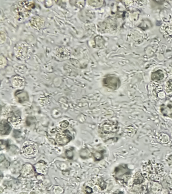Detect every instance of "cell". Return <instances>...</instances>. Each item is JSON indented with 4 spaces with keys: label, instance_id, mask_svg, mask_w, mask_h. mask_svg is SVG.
Segmentation results:
<instances>
[{
    "label": "cell",
    "instance_id": "obj_7",
    "mask_svg": "<svg viewBox=\"0 0 172 194\" xmlns=\"http://www.w3.org/2000/svg\"><path fill=\"white\" fill-rule=\"evenodd\" d=\"M160 111L164 116L172 118V96L168 97L160 107Z\"/></svg>",
    "mask_w": 172,
    "mask_h": 194
},
{
    "label": "cell",
    "instance_id": "obj_13",
    "mask_svg": "<svg viewBox=\"0 0 172 194\" xmlns=\"http://www.w3.org/2000/svg\"><path fill=\"white\" fill-rule=\"evenodd\" d=\"M8 120L9 122L17 124L20 122L21 119L20 116L17 113H13L12 115H10V116H9Z\"/></svg>",
    "mask_w": 172,
    "mask_h": 194
},
{
    "label": "cell",
    "instance_id": "obj_2",
    "mask_svg": "<svg viewBox=\"0 0 172 194\" xmlns=\"http://www.w3.org/2000/svg\"><path fill=\"white\" fill-rule=\"evenodd\" d=\"M35 6V2L33 1H18L14 5L13 12L18 20H22L29 16Z\"/></svg>",
    "mask_w": 172,
    "mask_h": 194
},
{
    "label": "cell",
    "instance_id": "obj_9",
    "mask_svg": "<svg viewBox=\"0 0 172 194\" xmlns=\"http://www.w3.org/2000/svg\"><path fill=\"white\" fill-rule=\"evenodd\" d=\"M12 130V127L10 126L9 123L6 120L1 121V135H8Z\"/></svg>",
    "mask_w": 172,
    "mask_h": 194
},
{
    "label": "cell",
    "instance_id": "obj_14",
    "mask_svg": "<svg viewBox=\"0 0 172 194\" xmlns=\"http://www.w3.org/2000/svg\"><path fill=\"white\" fill-rule=\"evenodd\" d=\"M158 140L160 143L165 145L170 141V137L165 133H161L158 136Z\"/></svg>",
    "mask_w": 172,
    "mask_h": 194
},
{
    "label": "cell",
    "instance_id": "obj_23",
    "mask_svg": "<svg viewBox=\"0 0 172 194\" xmlns=\"http://www.w3.org/2000/svg\"><path fill=\"white\" fill-rule=\"evenodd\" d=\"M115 194H124V193L122 192H119L115 193Z\"/></svg>",
    "mask_w": 172,
    "mask_h": 194
},
{
    "label": "cell",
    "instance_id": "obj_22",
    "mask_svg": "<svg viewBox=\"0 0 172 194\" xmlns=\"http://www.w3.org/2000/svg\"><path fill=\"white\" fill-rule=\"evenodd\" d=\"M67 122V121H63L61 123V127H63V128H65V127L68 126L67 125H66L65 123H66Z\"/></svg>",
    "mask_w": 172,
    "mask_h": 194
},
{
    "label": "cell",
    "instance_id": "obj_20",
    "mask_svg": "<svg viewBox=\"0 0 172 194\" xmlns=\"http://www.w3.org/2000/svg\"><path fill=\"white\" fill-rule=\"evenodd\" d=\"M168 163L170 167H172V154L168 157Z\"/></svg>",
    "mask_w": 172,
    "mask_h": 194
},
{
    "label": "cell",
    "instance_id": "obj_8",
    "mask_svg": "<svg viewBox=\"0 0 172 194\" xmlns=\"http://www.w3.org/2000/svg\"><path fill=\"white\" fill-rule=\"evenodd\" d=\"M14 97L18 102L23 104L29 100V95L26 91L24 90H17L14 93Z\"/></svg>",
    "mask_w": 172,
    "mask_h": 194
},
{
    "label": "cell",
    "instance_id": "obj_4",
    "mask_svg": "<svg viewBox=\"0 0 172 194\" xmlns=\"http://www.w3.org/2000/svg\"><path fill=\"white\" fill-rule=\"evenodd\" d=\"M101 133L104 134H112L119 132V125L117 121L112 120L105 121L99 126Z\"/></svg>",
    "mask_w": 172,
    "mask_h": 194
},
{
    "label": "cell",
    "instance_id": "obj_6",
    "mask_svg": "<svg viewBox=\"0 0 172 194\" xmlns=\"http://www.w3.org/2000/svg\"><path fill=\"white\" fill-rule=\"evenodd\" d=\"M72 137L70 135L68 130L62 132L61 133H57L56 136V143L59 145H65L72 140Z\"/></svg>",
    "mask_w": 172,
    "mask_h": 194
},
{
    "label": "cell",
    "instance_id": "obj_15",
    "mask_svg": "<svg viewBox=\"0 0 172 194\" xmlns=\"http://www.w3.org/2000/svg\"><path fill=\"white\" fill-rule=\"evenodd\" d=\"M22 151L24 152V153L26 154L32 155L35 153V149L31 145H28V146L23 147L22 149Z\"/></svg>",
    "mask_w": 172,
    "mask_h": 194
},
{
    "label": "cell",
    "instance_id": "obj_1",
    "mask_svg": "<svg viewBox=\"0 0 172 194\" xmlns=\"http://www.w3.org/2000/svg\"><path fill=\"white\" fill-rule=\"evenodd\" d=\"M141 171L145 178L154 182H159L164 176V166L153 161H148L143 164Z\"/></svg>",
    "mask_w": 172,
    "mask_h": 194
},
{
    "label": "cell",
    "instance_id": "obj_18",
    "mask_svg": "<svg viewBox=\"0 0 172 194\" xmlns=\"http://www.w3.org/2000/svg\"><path fill=\"white\" fill-rule=\"evenodd\" d=\"M88 3L91 6L95 7H98L99 6H102V3L104 2V1H88Z\"/></svg>",
    "mask_w": 172,
    "mask_h": 194
},
{
    "label": "cell",
    "instance_id": "obj_16",
    "mask_svg": "<svg viewBox=\"0 0 172 194\" xmlns=\"http://www.w3.org/2000/svg\"><path fill=\"white\" fill-rule=\"evenodd\" d=\"M105 151L103 150L102 151L96 152L93 153V156L94 157L95 161H99L103 158Z\"/></svg>",
    "mask_w": 172,
    "mask_h": 194
},
{
    "label": "cell",
    "instance_id": "obj_10",
    "mask_svg": "<svg viewBox=\"0 0 172 194\" xmlns=\"http://www.w3.org/2000/svg\"><path fill=\"white\" fill-rule=\"evenodd\" d=\"M143 174L142 173L141 171L137 172L133 178V183L135 185H141L145 182Z\"/></svg>",
    "mask_w": 172,
    "mask_h": 194
},
{
    "label": "cell",
    "instance_id": "obj_3",
    "mask_svg": "<svg viewBox=\"0 0 172 194\" xmlns=\"http://www.w3.org/2000/svg\"><path fill=\"white\" fill-rule=\"evenodd\" d=\"M131 170L128 167V165L122 163L115 168L113 177L120 184L123 185H127L131 177Z\"/></svg>",
    "mask_w": 172,
    "mask_h": 194
},
{
    "label": "cell",
    "instance_id": "obj_17",
    "mask_svg": "<svg viewBox=\"0 0 172 194\" xmlns=\"http://www.w3.org/2000/svg\"><path fill=\"white\" fill-rule=\"evenodd\" d=\"M70 3H72V5L78 7L79 8H82L84 7L85 2L84 1H70Z\"/></svg>",
    "mask_w": 172,
    "mask_h": 194
},
{
    "label": "cell",
    "instance_id": "obj_12",
    "mask_svg": "<svg viewBox=\"0 0 172 194\" xmlns=\"http://www.w3.org/2000/svg\"><path fill=\"white\" fill-rule=\"evenodd\" d=\"M164 78V74L161 70H158L152 73V79L155 81H158L163 79Z\"/></svg>",
    "mask_w": 172,
    "mask_h": 194
},
{
    "label": "cell",
    "instance_id": "obj_11",
    "mask_svg": "<svg viewBox=\"0 0 172 194\" xmlns=\"http://www.w3.org/2000/svg\"><path fill=\"white\" fill-rule=\"evenodd\" d=\"M80 19L84 21H90L93 19V12L90 10H85L81 12V16H80Z\"/></svg>",
    "mask_w": 172,
    "mask_h": 194
},
{
    "label": "cell",
    "instance_id": "obj_19",
    "mask_svg": "<svg viewBox=\"0 0 172 194\" xmlns=\"http://www.w3.org/2000/svg\"><path fill=\"white\" fill-rule=\"evenodd\" d=\"M65 154L67 158L69 159H72L74 156L73 150H68L65 152Z\"/></svg>",
    "mask_w": 172,
    "mask_h": 194
},
{
    "label": "cell",
    "instance_id": "obj_5",
    "mask_svg": "<svg viewBox=\"0 0 172 194\" xmlns=\"http://www.w3.org/2000/svg\"><path fill=\"white\" fill-rule=\"evenodd\" d=\"M103 86L112 90H116L121 85V80L116 76L108 75L106 76L103 81Z\"/></svg>",
    "mask_w": 172,
    "mask_h": 194
},
{
    "label": "cell",
    "instance_id": "obj_21",
    "mask_svg": "<svg viewBox=\"0 0 172 194\" xmlns=\"http://www.w3.org/2000/svg\"><path fill=\"white\" fill-rule=\"evenodd\" d=\"M85 191H86V193L88 194L92 193L93 192L92 189L90 187H89L88 186H87L86 188H85Z\"/></svg>",
    "mask_w": 172,
    "mask_h": 194
}]
</instances>
